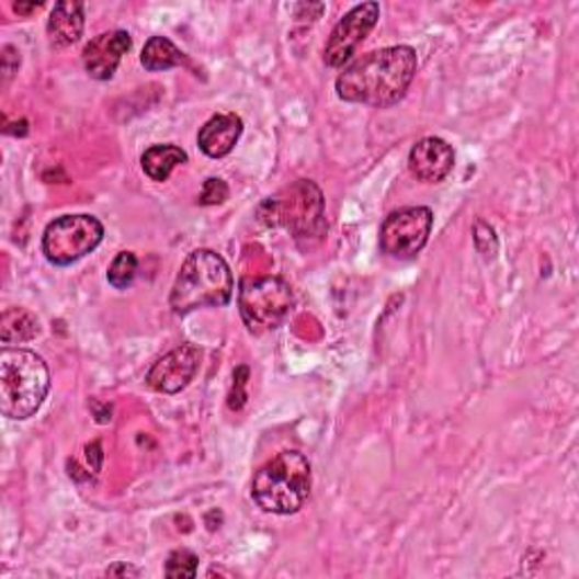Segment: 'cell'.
<instances>
[{"label": "cell", "instance_id": "obj_10", "mask_svg": "<svg viewBox=\"0 0 579 579\" xmlns=\"http://www.w3.org/2000/svg\"><path fill=\"white\" fill-rule=\"evenodd\" d=\"M200 362L202 351L195 344H179L155 362L148 376H145V383L159 394H179L197 376Z\"/></svg>", "mask_w": 579, "mask_h": 579}, {"label": "cell", "instance_id": "obj_25", "mask_svg": "<svg viewBox=\"0 0 579 579\" xmlns=\"http://www.w3.org/2000/svg\"><path fill=\"white\" fill-rule=\"evenodd\" d=\"M87 457L91 459H95V466H93V470H95V474H98V470H100V464H102V444L100 442H93L89 449H87Z\"/></svg>", "mask_w": 579, "mask_h": 579}, {"label": "cell", "instance_id": "obj_1", "mask_svg": "<svg viewBox=\"0 0 579 579\" xmlns=\"http://www.w3.org/2000/svg\"><path fill=\"white\" fill-rule=\"evenodd\" d=\"M419 57L410 46H389L362 55L336 80L338 98L376 109L401 102L417 76Z\"/></svg>", "mask_w": 579, "mask_h": 579}, {"label": "cell", "instance_id": "obj_4", "mask_svg": "<svg viewBox=\"0 0 579 579\" xmlns=\"http://www.w3.org/2000/svg\"><path fill=\"white\" fill-rule=\"evenodd\" d=\"M313 489V466L299 451H281L263 464L251 483V498L263 512L276 516L297 514Z\"/></svg>", "mask_w": 579, "mask_h": 579}, {"label": "cell", "instance_id": "obj_11", "mask_svg": "<svg viewBox=\"0 0 579 579\" xmlns=\"http://www.w3.org/2000/svg\"><path fill=\"white\" fill-rule=\"evenodd\" d=\"M132 48V34L125 30H112L102 32L95 39H91L84 46L82 61L89 76L98 82H106L114 78V72L118 70L123 57Z\"/></svg>", "mask_w": 579, "mask_h": 579}, {"label": "cell", "instance_id": "obj_22", "mask_svg": "<svg viewBox=\"0 0 579 579\" xmlns=\"http://www.w3.org/2000/svg\"><path fill=\"white\" fill-rule=\"evenodd\" d=\"M0 61H3V84L8 87L14 72L19 70L21 66V53L14 48V46H5L3 48V55H0Z\"/></svg>", "mask_w": 579, "mask_h": 579}, {"label": "cell", "instance_id": "obj_17", "mask_svg": "<svg viewBox=\"0 0 579 579\" xmlns=\"http://www.w3.org/2000/svg\"><path fill=\"white\" fill-rule=\"evenodd\" d=\"M140 64L145 70L157 72V70H170L177 66L189 64L186 55L181 53L168 36H150L140 53Z\"/></svg>", "mask_w": 579, "mask_h": 579}, {"label": "cell", "instance_id": "obj_21", "mask_svg": "<svg viewBox=\"0 0 579 579\" xmlns=\"http://www.w3.org/2000/svg\"><path fill=\"white\" fill-rule=\"evenodd\" d=\"M247 381H249V367H238L234 374V387L229 394V408L231 410H242V406L247 404Z\"/></svg>", "mask_w": 579, "mask_h": 579}, {"label": "cell", "instance_id": "obj_6", "mask_svg": "<svg viewBox=\"0 0 579 579\" xmlns=\"http://www.w3.org/2000/svg\"><path fill=\"white\" fill-rule=\"evenodd\" d=\"M240 317L251 336H265L287 319L295 308V293L281 276L245 279L238 293Z\"/></svg>", "mask_w": 579, "mask_h": 579}, {"label": "cell", "instance_id": "obj_18", "mask_svg": "<svg viewBox=\"0 0 579 579\" xmlns=\"http://www.w3.org/2000/svg\"><path fill=\"white\" fill-rule=\"evenodd\" d=\"M136 272H138L136 253L134 251H121L118 257L112 261V265H109L106 281H109V285H114L116 290H125V287H129L134 283Z\"/></svg>", "mask_w": 579, "mask_h": 579}, {"label": "cell", "instance_id": "obj_9", "mask_svg": "<svg viewBox=\"0 0 579 579\" xmlns=\"http://www.w3.org/2000/svg\"><path fill=\"white\" fill-rule=\"evenodd\" d=\"M378 19H381V5L374 3V0L349 10L333 27L329 42H326L323 48L326 66L331 68L344 66V61H349L351 55L360 48V44L372 34Z\"/></svg>", "mask_w": 579, "mask_h": 579}, {"label": "cell", "instance_id": "obj_24", "mask_svg": "<svg viewBox=\"0 0 579 579\" xmlns=\"http://www.w3.org/2000/svg\"><path fill=\"white\" fill-rule=\"evenodd\" d=\"M106 577H140V570L129 564H116L106 570Z\"/></svg>", "mask_w": 579, "mask_h": 579}, {"label": "cell", "instance_id": "obj_15", "mask_svg": "<svg viewBox=\"0 0 579 579\" xmlns=\"http://www.w3.org/2000/svg\"><path fill=\"white\" fill-rule=\"evenodd\" d=\"M189 161V155L177 148V145H152L143 152L140 166L143 172L148 174L152 181H168L172 170L177 166H184Z\"/></svg>", "mask_w": 579, "mask_h": 579}, {"label": "cell", "instance_id": "obj_8", "mask_svg": "<svg viewBox=\"0 0 579 579\" xmlns=\"http://www.w3.org/2000/svg\"><path fill=\"white\" fill-rule=\"evenodd\" d=\"M432 223L434 215L428 206H408L389 213L381 227L383 253L398 261L415 259L428 245Z\"/></svg>", "mask_w": 579, "mask_h": 579}, {"label": "cell", "instance_id": "obj_2", "mask_svg": "<svg viewBox=\"0 0 579 579\" xmlns=\"http://www.w3.org/2000/svg\"><path fill=\"white\" fill-rule=\"evenodd\" d=\"M234 297V274L227 261L213 249H195L181 263L170 293L174 315L200 308H223Z\"/></svg>", "mask_w": 579, "mask_h": 579}, {"label": "cell", "instance_id": "obj_13", "mask_svg": "<svg viewBox=\"0 0 579 579\" xmlns=\"http://www.w3.org/2000/svg\"><path fill=\"white\" fill-rule=\"evenodd\" d=\"M242 118L236 114H215L204 123L197 134L200 150L211 159H223L234 152L236 143L242 136Z\"/></svg>", "mask_w": 579, "mask_h": 579}, {"label": "cell", "instance_id": "obj_20", "mask_svg": "<svg viewBox=\"0 0 579 579\" xmlns=\"http://www.w3.org/2000/svg\"><path fill=\"white\" fill-rule=\"evenodd\" d=\"M229 200V186L227 181L220 177H211L204 181V189L200 195V204L204 206H217V204H225Z\"/></svg>", "mask_w": 579, "mask_h": 579}, {"label": "cell", "instance_id": "obj_7", "mask_svg": "<svg viewBox=\"0 0 579 579\" xmlns=\"http://www.w3.org/2000/svg\"><path fill=\"white\" fill-rule=\"evenodd\" d=\"M104 238V227L93 215H61L53 220L42 240L44 257L57 268H68L84 259Z\"/></svg>", "mask_w": 579, "mask_h": 579}, {"label": "cell", "instance_id": "obj_12", "mask_svg": "<svg viewBox=\"0 0 579 579\" xmlns=\"http://www.w3.org/2000/svg\"><path fill=\"white\" fill-rule=\"evenodd\" d=\"M455 166L453 145L440 136H425L412 145L408 155L410 172L423 184H440Z\"/></svg>", "mask_w": 579, "mask_h": 579}, {"label": "cell", "instance_id": "obj_5", "mask_svg": "<svg viewBox=\"0 0 579 579\" xmlns=\"http://www.w3.org/2000/svg\"><path fill=\"white\" fill-rule=\"evenodd\" d=\"M259 220L287 229L295 240H319L326 231L323 195L313 181L299 179L259 206Z\"/></svg>", "mask_w": 579, "mask_h": 579}, {"label": "cell", "instance_id": "obj_23", "mask_svg": "<svg viewBox=\"0 0 579 579\" xmlns=\"http://www.w3.org/2000/svg\"><path fill=\"white\" fill-rule=\"evenodd\" d=\"M474 234H476V236H474V242H476V249H478L480 253H483V249H485V242H489V247H491L493 251H498V238H496V231H493L491 225H487L485 220H478Z\"/></svg>", "mask_w": 579, "mask_h": 579}, {"label": "cell", "instance_id": "obj_16", "mask_svg": "<svg viewBox=\"0 0 579 579\" xmlns=\"http://www.w3.org/2000/svg\"><path fill=\"white\" fill-rule=\"evenodd\" d=\"M39 319L27 308H8L0 317V340L3 344L30 342L39 336Z\"/></svg>", "mask_w": 579, "mask_h": 579}, {"label": "cell", "instance_id": "obj_26", "mask_svg": "<svg viewBox=\"0 0 579 579\" xmlns=\"http://www.w3.org/2000/svg\"><path fill=\"white\" fill-rule=\"evenodd\" d=\"M44 8V3H30V5H25V3H14V12L16 14H23V16H30V14H34V12H39Z\"/></svg>", "mask_w": 579, "mask_h": 579}, {"label": "cell", "instance_id": "obj_3", "mask_svg": "<svg viewBox=\"0 0 579 579\" xmlns=\"http://www.w3.org/2000/svg\"><path fill=\"white\" fill-rule=\"evenodd\" d=\"M50 391V372L44 357L30 349L0 351V412L25 421L42 410Z\"/></svg>", "mask_w": 579, "mask_h": 579}, {"label": "cell", "instance_id": "obj_19", "mask_svg": "<svg viewBox=\"0 0 579 579\" xmlns=\"http://www.w3.org/2000/svg\"><path fill=\"white\" fill-rule=\"evenodd\" d=\"M197 564H200V559H197L195 553H191L186 548L174 550V553H170V557L166 561V575L168 577H177V579L179 577L181 579L195 577L197 575Z\"/></svg>", "mask_w": 579, "mask_h": 579}, {"label": "cell", "instance_id": "obj_14", "mask_svg": "<svg viewBox=\"0 0 579 579\" xmlns=\"http://www.w3.org/2000/svg\"><path fill=\"white\" fill-rule=\"evenodd\" d=\"M84 34V5L78 0H61L50 12L48 36L57 48L78 44Z\"/></svg>", "mask_w": 579, "mask_h": 579}]
</instances>
